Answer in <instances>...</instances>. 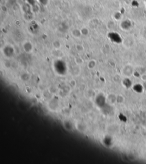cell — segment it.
<instances>
[{
    "mask_svg": "<svg viewBox=\"0 0 146 164\" xmlns=\"http://www.w3.org/2000/svg\"><path fill=\"white\" fill-rule=\"evenodd\" d=\"M2 52L7 58H10L14 54V49L11 45H6L2 49Z\"/></svg>",
    "mask_w": 146,
    "mask_h": 164,
    "instance_id": "6da1fadb",
    "label": "cell"
},
{
    "mask_svg": "<svg viewBox=\"0 0 146 164\" xmlns=\"http://www.w3.org/2000/svg\"><path fill=\"white\" fill-rule=\"evenodd\" d=\"M22 48L24 51L27 53H30L33 52V45L30 41H26L22 44Z\"/></svg>",
    "mask_w": 146,
    "mask_h": 164,
    "instance_id": "7a4b0ae2",
    "label": "cell"
},
{
    "mask_svg": "<svg viewBox=\"0 0 146 164\" xmlns=\"http://www.w3.org/2000/svg\"><path fill=\"white\" fill-rule=\"evenodd\" d=\"M109 37L111 39V40L115 42V43H122V39L121 38V37L120 36L119 34L117 33H109Z\"/></svg>",
    "mask_w": 146,
    "mask_h": 164,
    "instance_id": "3957f363",
    "label": "cell"
},
{
    "mask_svg": "<svg viewBox=\"0 0 146 164\" xmlns=\"http://www.w3.org/2000/svg\"><path fill=\"white\" fill-rule=\"evenodd\" d=\"M132 24H131V21L129 20H125L123 21L120 24V27L122 28V29L123 30H127L130 29L131 27Z\"/></svg>",
    "mask_w": 146,
    "mask_h": 164,
    "instance_id": "277c9868",
    "label": "cell"
},
{
    "mask_svg": "<svg viewBox=\"0 0 146 164\" xmlns=\"http://www.w3.org/2000/svg\"><path fill=\"white\" fill-rule=\"evenodd\" d=\"M123 73L126 76H130L133 74V68L130 65L126 66L123 69Z\"/></svg>",
    "mask_w": 146,
    "mask_h": 164,
    "instance_id": "5b68a950",
    "label": "cell"
},
{
    "mask_svg": "<svg viewBox=\"0 0 146 164\" xmlns=\"http://www.w3.org/2000/svg\"><path fill=\"white\" fill-rule=\"evenodd\" d=\"M76 127L77 130L81 131V132H84V131H85L87 130V126H86V125H85L84 123L81 122H80L76 123Z\"/></svg>",
    "mask_w": 146,
    "mask_h": 164,
    "instance_id": "8992f818",
    "label": "cell"
},
{
    "mask_svg": "<svg viewBox=\"0 0 146 164\" xmlns=\"http://www.w3.org/2000/svg\"><path fill=\"white\" fill-rule=\"evenodd\" d=\"M117 96L114 94H111L110 95H109L107 97V99L108 101V103L113 104H114L115 103L117 102Z\"/></svg>",
    "mask_w": 146,
    "mask_h": 164,
    "instance_id": "52a82bcc",
    "label": "cell"
},
{
    "mask_svg": "<svg viewBox=\"0 0 146 164\" xmlns=\"http://www.w3.org/2000/svg\"><path fill=\"white\" fill-rule=\"evenodd\" d=\"M80 66L76 65L75 66H74V67H73L72 74L74 76H77L80 75V72H81V68Z\"/></svg>",
    "mask_w": 146,
    "mask_h": 164,
    "instance_id": "ba28073f",
    "label": "cell"
},
{
    "mask_svg": "<svg viewBox=\"0 0 146 164\" xmlns=\"http://www.w3.org/2000/svg\"><path fill=\"white\" fill-rule=\"evenodd\" d=\"M96 66V61L94 59H91L88 62L87 67L89 69H93Z\"/></svg>",
    "mask_w": 146,
    "mask_h": 164,
    "instance_id": "9c48e42d",
    "label": "cell"
},
{
    "mask_svg": "<svg viewBox=\"0 0 146 164\" xmlns=\"http://www.w3.org/2000/svg\"><path fill=\"white\" fill-rule=\"evenodd\" d=\"M71 34H72V36L74 37H75V38H80V37L82 36L81 29H73L72 32H71Z\"/></svg>",
    "mask_w": 146,
    "mask_h": 164,
    "instance_id": "30bf717a",
    "label": "cell"
},
{
    "mask_svg": "<svg viewBox=\"0 0 146 164\" xmlns=\"http://www.w3.org/2000/svg\"><path fill=\"white\" fill-rule=\"evenodd\" d=\"M20 78L21 80L24 81H28L30 79V75L28 73H24L21 75Z\"/></svg>",
    "mask_w": 146,
    "mask_h": 164,
    "instance_id": "8fae6325",
    "label": "cell"
},
{
    "mask_svg": "<svg viewBox=\"0 0 146 164\" xmlns=\"http://www.w3.org/2000/svg\"><path fill=\"white\" fill-rule=\"evenodd\" d=\"M81 32L82 36H87L89 34V33H90L89 29L87 28V27H85V26L82 27V28L81 29Z\"/></svg>",
    "mask_w": 146,
    "mask_h": 164,
    "instance_id": "7c38bea8",
    "label": "cell"
},
{
    "mask_svg": "<svg viewBox=\"0 0 146 164\" xmlns=\"http://www.w3.org/2000/svg\"><path fill=\"white\" fill-rule=\"evenodd\" d=\"M53 45L54 47V49H60L61 48V43H60V41L58 40H55L53 43Z\"/></svg>",
    "mask_w": 146,
    "mask_h": 164,
    "instance_id": "4fadbf2b",
    "label": "cell"
},
{
    "mask_svg": "<svg viewBox=\"0 0 146 164\" xmlns=\"http://www.w3.org/2000/svg\"><path fill=\"white\" fill-rule=\"evenodd\" d=\"M83 60L81 58V57L78 56L76 57L75 58V63H76V65L78 66H81L82 64H83Z\"/></svg>",
    "mask_w": 146,
    "mask_h": 164,
    "instance_id": "5bb4252c",
    "label": "cell"
},
{
    "mask_svg": "<svg viewBox=\"0 0 146 164\" xmlns=\"http://www.w3.org/2000/svg\"><path fill=\"white\" fill-rule=\"evenodd\" d=\"M131 81L128 78H126L125 79L124 81H123V84L124 86L127 88H129L131 86Z\"/></svg>",
    "mask_w": 146,
    "mask_h": 164,
    "instance_id": "9a60e30c",
    "label": "cell"
},
{
    "mask_svg": "<svg viewBox=\"0 0 146 164\" xmlns=\"http://www.w3.org/2000/svg\"><path fill=\"white\" fill-rule=\"evenodd\" d=\"M124 101H125L124 96H123L122 95H118L117 96V102L118 103H119V104L123 103V102H124Z\"/></svg>",
    "mask_w": 146,
    "mask_h": 164,
    "instance_id": "2e32d148",
    "label": "cell"
},
{
    "mask_svg": "<svg viewBox=\"0 0 146 164\" xmlns=\"http://www.w3.org/2000/svg\"><path fill=\"white\" fill-rule=\"evenodd\" d=\"M75 48H76V51L80 52L83 51L84 49H85V48H84V47L81 44H77L76 45Z\"/></svg>",
    "mask_w": 146,
    "mask_h": 164,
    "instance_id": "e0dca14e",
    "label": "cell"
},
{
    "mask_svg": "<svg viewBox=\"0 0 146 164\" xmlns=\"http://www.w3.org/2000/svg\"><path fill=\"white\" fill-rule=\"evenodd\" d=\"M25 2L27 4L30 5H31V6L35 5V4H36L35 0H25Z\"/></svg>",
    "mask_w": 146,
    "mask_h": 164,
    "instance_id": "ac0fdd59",
    "label": "cell"
},
{
    "mask_svg": "<svg viewBox=\"0 0 146 164\" xmlns=\"http://www.w3.org/2000/svg\"><path fill=\"white\" fill-rule=\"evenodd\" d=\"M38 1L42 5L46 6V5L48 4L49 0H38Z\"/></svg>",
    "mask_w": 146,
    "mask_h": 164,
    "instance_id": "d6986e66",
    "label": "cell"
},
{
    "mask_svg": "<svg viewBox=\"0 0 146 164\" xmlns=\"http://www.w3.org/2000/svg\"><path fill=\"white\" fill-rule=\"evenodd\" d=\"M69 84H70V85L73 87V88L75 87H76V82L75 80H74V79H71V80L69 81Z\"/></svg>",
    "mask_w": 146,
    "mask_h": 164,
    "instance_id": "ffe728a7",
    "label": "cell"
},
{
    "mask_svg": "<svg viewBox=\"0 0 146 164\" xmlns=\"http://www.w3.org/2000/svg\"><path fill=\"white\" fill-rule=\"evenodd\" d=\"M121 17H122V15L119 13V12H117V13H115L114 14V18L116 20H120L121 19Z\"/></svg>",
    "mask_w": 146,
    "mask_h": 164,
    "instance_id": "44dd1931",
    "label": "cell"
},
{
    "mask_svg": "<svg viewBox=\"0 0 146 164\" xmlns=\"http://www.w3.org/2000/svg\"><path fill=\"white\" fill-rule=\"evenodd\" d=\"M143 87H144V88L146 90V81L145 82V83L144 84V85H143Z\"/></svg>",
    "mask_w": 146,
    "mask_h": 164,
    "instance_id": "7402d4cb",
    "label": "cell"
}]
</instances>
